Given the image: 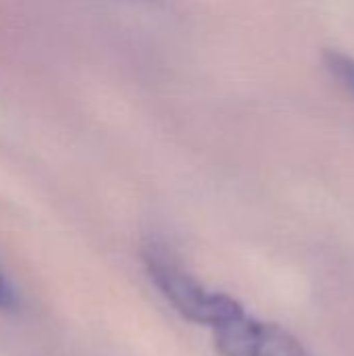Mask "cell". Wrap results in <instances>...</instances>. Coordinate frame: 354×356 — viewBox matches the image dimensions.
<instances>
[{"instance_id": "obj_2", "label": "cell", "mask_w": 354, "mask_h": 356, "mask_svg": "<svg viewBox=\"0 0 354 356\" xmlns=\"http://www.w3.org/2000/svg\"><path fill=\"white\" fill-rule=\"evenodd\" d=\"M259 327H261L259 321L250 319L246 313H240L238 317L213 330L217 350L223 356H248L257 340Z\"/></svg>"}, {"instance_id": "obj_4", "label": "cell", "mask_w": 354, "mask_h": 356, "mask_svg": "<svg viewBox=\"0 0 354 356\" xmlns=\"http://www.w3.org/2000/svg\"><path fill=\"white\" fill-rule=\"evenodd\" d=\"M323 63L328 67V71L354 94V58L348 54L336 52V50H325L323 52Z\"/></svg>"}, {"instance_id": "obj_1", "label": "cell", "mask_w": 354, "mask_h": 356, "mask_svg": "<svg viewBox=\"0 0 354 356\" xmlns=\"http://www.w3.org/2000/svg\"><path fill=\"white\" fill-rule=\"evenodd\" d=\"M144 263L154 286L188 321L215 330L221 323L244 313V309L232 296L207 290L194 275H190L177 263L171 250L159 240L146 242Z\"/></svg>"}, {"instance_id": "obj_3", "label": "cell", "mask_w": 354, "mask_h": 356, "mask_svg": "<svg viewBox=\"0 0 354 356\" xmlns=\"http://www.w3.org/2000/svg\"><path fill=\"white\" fill-rule=\"evenodd\" d=\"M248 356H311L303 344L280 325L261 323Z\"/></svg>"}, {"instance_id": "obj_5", "label": "cell", "mask_w": 354, "mask_h": 356, "mask_svg": "<svg viewBox=\"0 0 354 356\" xmlns=\"http://www.w3.org/2000/svg\"><path fill=\"white\" fill-rule=\"evenodd\" d=\"M17 305H19L17 292L10 286V282L4 277V273L0 271V311H13L17 309Z\"/></svg>"}]
</instances>
